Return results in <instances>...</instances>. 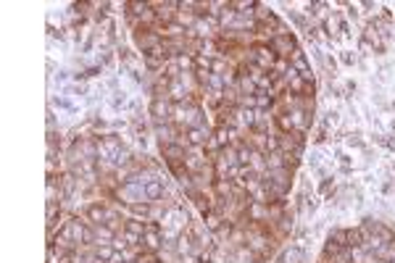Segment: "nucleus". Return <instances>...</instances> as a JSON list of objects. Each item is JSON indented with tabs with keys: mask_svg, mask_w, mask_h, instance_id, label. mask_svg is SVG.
<instances>
[{
	"mask_svg": "<svg viewBox=\"0 0 395 263\" xmlns=\"http://www.w3.org/2000/svg\"><path fill=\"white\" fill-rule=\"evenodd\" d=\"M121 198L126 200V203H137V200H143L145 198V187L143 185H132V182H126V185L121 187Z\"/></svg>",
	"mask_w": 395,
	"mask_h": 263,
	"instance_id": "1",
	"label": "nucleus"
},
{
	"mask_svg": "<svg viewBox=\"0 0 395 263\" xmlns=\"http://www.w3.org/2000/svg\"><path fill=\"white\" fill-rule=\"evenodd\" d=\"M87 219H90L92 224H103V221L111 219V213L103 208V205H90V208H87Z\"/></svg>",
	"mask_w": 395,
	"mask_h": 263,
	"instance_id": "2",
	"label": "nucleus"
},
{
	"mask_svg": "<svg viewBox=\"0 0 395 263\" xmlns=\"http://www.w3.org/2000/svg\"><path fill=\"white\" fill-rule=\"evenodd\" d=\"M161 195H164V185H161L158 179H150L148 185H145V198L148 200H158Z\"/></svg>",
	"mask_w": 395,
	"mask_h": 263,
	"instance_id": "3",
	"label": "nucleus"
},
{
	"mask_svg": "<svg viewBox=\"0 0 395 263\" xmlns=\"http://www.w3.org/2000/svg\"><path fill=\"white\" fill-rule=\"evenodd\" d=\"M300 260H303V250H300V247H290V250H285L282 263H300Z\"/></svg>",
	"mask_w": 395,
	"mask_h": 263,
	"instance_id": "4",
	"label": "nucleus"
},
{
	"mask_svg": "<svg viewBox=\"0 0 395 263\" xmlns=\"http://www.w3.org/2000/svg\"><path fill=\"white\" fill-rule=\"evenodd\" d=\"M126 232H132V234H145V221L140 219H126Z\"/></svg>",
	"mask_w": 395,
	"mask_h": 263,
	"instance_id": "5",
	"label": "nucleus"
},
{
	"mask_svg": "<svg viewBox=\"0 0 395 263\" xmlns=\"http://www.w3.org/2000/svg\"><path fill=\"white\" fill-rule=\"evenodd\" d=\"M132 211H135L137 216H148V213H150V208H148L145 203H143V205H140V203H135V205H132Z\"/></svg>",
	"mask_w": 395,
	"mask_h": 263,
	"instance_id": "6",
	"label": "nucleus"
},
{
	"mask_svg": "<svg viewBox=\"0 0 395 263\" xmlns=\"http://www.w3.org/2000/svg\"><path fill=\"white\" fill-rule=\"evenodd\" d=\"M330 190H335V182L332 179H324L321 182V195H330Z\"/></svg>",
	"mask_w": 395,
	"mask_h": 263,
	"instance_id": "7",
	"label": "nucleus"
},
{
	"mask_svg": "<svg viewBox=\"0 0 395 263\" xmlns=\"http://www.w3.org/2000/svg\"><path fill=\"white\" fill-rule=\"evenodd\" d=\"M343 61H345V63H353V61H356V55H351V53H345V55H343Z\"/></svg>",
	"mask_w": 395,
	"mask_h": 263,
	"instance_id": "8",
	"label": "nucleus"
}]
</instances>
